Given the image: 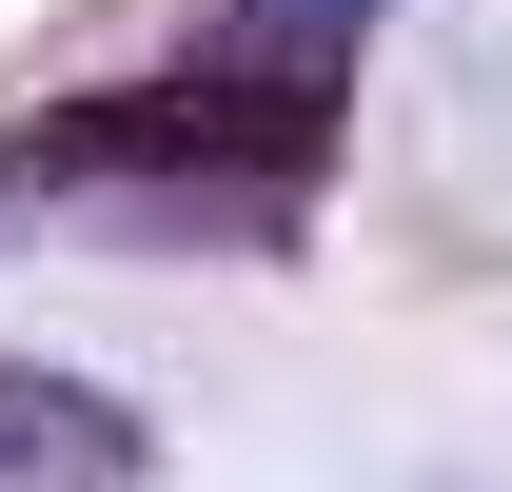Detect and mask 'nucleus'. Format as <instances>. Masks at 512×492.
Here are the masks:
<instances>
[{"label": "nucleus", "instance_id": "f03ea898", "mask_svg": "<svg viewBox=\"0 0 512 492\" xmlns=\"http://www.w3.org/2000/svg\"><path fill=\"white\" fill-rule=\"evenodd\" d=\"M355 20H375V0H217V40H197V60H217V79H296V99H335Z\"/></svg>", "mask_w": 512, "mask_h": 492}, {"label": "nucleus", "instance_id": "7ed1b4c3", "mask_svg": "<svg viewBox=\"0 0 512 492\" xmlns=\"http://www.w3.org/2000/svg\"><path fill=\"white\" fill-rule=\"evenodd\" d=\"M20 197H40V158H0V217H20Z\"/></svg>", "mask_w": 512, "mask_h": 492}, {"label": "nucleus", "instance_id": "f257e3e1", "mask_svg": "<svg viewBox=\"0 0 512 492\" xmlns=\"http://www.w3.org/2000/svg\"><path fill=\"white\" fill-rule=\"evenodd\" d=\"M0 492H158V433H138L99 374L0 355Z\"/></svg>", "mask_w": 512, "mask_h": 492}, {"label": "nucleus", "instance_id": "20e7f679", "mask_svg": "<svg viewBox=\"0 0 512 492\" xmlns=\"http://www.w3.org/2000/svg\"><path fill=\"white\" fill-rule=\"evenodd\" d=\"M434 492H473V473H434Z\"/></svg>", "mask_w": 512, "mask_h": 492}]
</instances>
